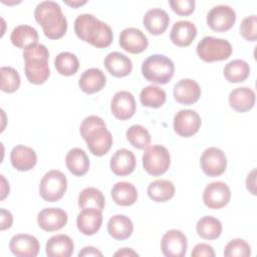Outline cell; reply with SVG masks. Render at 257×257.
<instances>
[{"label":"cell","instance_id":"ab89813d","mask_svg":"<svg viewBox=\"0 0 257 257\" xmlns=\"http://www.w3.org/2000/svg\"><path fill=\"white\" fill-rule=\"evenodd\" d=\"M250 255V245L245 240L240 238L229 241L224 249V256L226 257H248Z\"/></svg>","mask_w":257,"mask_h":257},{"label":"cell","instance_id":"8fae6325","mask_svg":"<svg viewBox=\"0 0 257 257\" xmlns=\"http://www.w3.org/2000/svg\"><path fill=\"white\" fill-rule=\"evenodd\" d=\"M201 124V116L193 109H182L174 117V130L177 135L183 138H189L197 134Z\"/></svg>","mask_w":257,"mask_h":257},{"label":"cell","instance_id":"7c38bea8","mask_svg":"<svg viewBox=\"0 0 257 257\" xmlns=\"http://www.w3.org/2000/svg\"><path fill=\"white\" fill-rule=\"evenodd\" d=\"M188 248L186 235L177 229L167 231L161 240V250L167 257H183Z\"/></svg>","mask_w":257,"mask_h":257},{"label":"cell","instance_id":"d6a6232c","mask_svg":"<svg viewBox=\"0 0 257 257\" xmlns=\"http://www.w3.org/2000/svg\"><path fill=\"white\" fill-rule=\"evenodd\" d=\"M198 235L206 240H215L222 233V224L219 219L213 216H204L196 224Z\"/></svg>","mask_w":257,"mask_h":257},{"label":"cell","instance_id":"277c9868","mask_svg":"<svg viewBox=\"0 0 257 257\" xmlns=\"http://www.w3.org/2000/svg\"><path fill=\"white\" fill-rule=\"evenodd\" d=\"M24 58V72L27 80L33 84L44 83L49 75L50 70L48 66L49 51L45 45L36 43L23 51Z\"/></svg>","mask_w":257,"mask_h":257},{"label":"cell","instance_id":"bcb514c9","mask_svg":"<svg viewBox=\"0 0 257 257\" xmlns=\"http://www.w3.org/2000/svg\"><path fill=\"white\" fill-rule=\"evenodd\" d=\"M255 173H256V170L253 169V170L251 171V173L248 174L247 179H246L247 189H248L253 195H256V191H255Z\"/></svg>","mask_w":257,"mask_h":257},{"label":"cell","instance_id":"44dd1931","mask_svg":"<svg viewBox=\"0 0 257 257\" xmlns=\"http://www.w3.org/2000/svg\"><path fill=\"white\" fill-rule=\"evenodd\" d=\"M10 161L15 170L26 172L35 167L37 156L32 148L19 145L12 149L10 153Z\"/></svg>","mask_w":257,"mask_h":257},{"label":"cell","instance_id":"1f68e13d","mask_svg":"<svg viewBox=\"0 0 257 257\" xmlns=\"http://www.w3.org/2000/svg\"><path fill=\"white\" fill-rule=\"evenodd\" d=\"M148 195L155 202H167L174 197L175 186L169 180H156L149 185Z\"/></svg>","mask_w":257,"mask_h":257},{"label":"cell","instance_id":"d590c367","mask_svg":"<svg viewBox=\"0 0 257 257\" xmlns=\"http://www.w3.org/2000/svg\"><path fill=\"white\" fill-rule=\"evenodd\" d=\"M166 92L157 85H148L141 90L140 101L144 106L158 108L166 102Z\"/></svg>","mask_w":257,"mask_h":257},{"label":"cell","instance_id":"30bf717a","mask_svg":"<svg viewBox=\"0 0 257 257\" xmlns=\"http://www.w3.org/2000/svg\"><path fill=\"white\" fill-rule=\"evenodd\" d=\"M235 21L236 13L234 9L228 5L214 6L207 14V24L216 32L229 30L234 25Z\"/></svg>","mask_w":257,"mask_h":257},{"label":"cell","instance_id":"f1b7e54d","mask_svg":"<svg viewBox=\"0 0 257 257\" xmlns=\"http://www.w3.org/2000/svg\"><path fill=\"white\" fill-rule=\"evenodd\" d=\"M65 164L68 171L77 177L85 175L89 169V159L86 153L79 148H73L66 154Z\"/></svg>","mask_w":257,"mask_h":257},{"label":"cell","instance_id":"9c48e42d","mask_svg":"<svg viewBox=\"0 0 257 257\" xmlns=\"http://www.w3.org/2000/svg\"><path fill=\"white\" fill-rule=\"evenodd\" d=\"M201 169L206 176H221L227 168V159L222 150L216 147L206 149L200 159Z\"/></svg>","mask_w":257,"mask_h":257},{"label":"cell","instance_id":"f6af8a7d","mask_svg":"<svg viewBox=\"0 0 257 257\" xmlns=\"http://www.w3.org/2000/svg\"><path fill=\"white\" fill-rule=\"evenodd\" d=\"M78 256L79 257H83V256H99V257H101L102 253L92 246H86V247H83L79 251Z\"/></svg>","mask_w":257,"mask_h":257},{"label":"cell","instance_id":"f35d334b","mask_svg":"<svg viewBox=\"0 0 257 257\" xmlns=\"http://www.w3.org/2000/svg\"><path fill=\"white\" fill-rule=\"evenodd\" d=\"M1 74V90L7 93L16 91L20 86V75L18 71L11 66H2Z\"/></svg>","mask_w":257,"mask_h":257},{"label":"cell","instance_id":"603a6c76","mask_svg":"<svg viewBox=\"0 0 257 257\" xmlns=\"http://www.w3.org/2000/svg\"><path fill=\"white\" fill-rule=\"evenodd\" d=\"M143 23L151 34L160 35L167 30L170 23V17L164 9L153 8L145 13Z\"/></svg>","mask_w":257,"mask_h":257},{"label":"cell","instance_id":"c3c4849f","mask_svg":"<svg viewBox=\"0 0 257 257\" xmlns=\"http://www.w3.org/2000/svg\"><path fill=\"white\" fill-rule=\"evenodd\" d=\"M1 180H2V190H1L2 195H1V200H3V199L7 196V194H9V184L7 183V181L5 180V178H4L3 175H1Z\"/></svg>","mask_w":257,"mask_h":257},{"label":"cell","instance_id":"7bdbcfd3","mask_svg":"<svg viewBox=\"0 0 257 257\" xmlns=\"http://www.w3.org/2000/svg\"><path fill=\"white\" fill-rule=\"evenodd\" d=\"M192 257H214L215 251L212 246L206 243L197 244L191 252Z\"/></svg>","mask_w":257,"mask_h":257},{"label":"cell","instance_id":"4316f807","mask_svg":"<svg viewBox=\"0 0 257 257\" xmlns=\"http://www.w3.org/2000/svg\"><path fill=\"white\" fill-rule=\"evenodd\" d=\"M229 104L237 112L250 110L255 104L254 90L246 86L234 88L229 94Z\"/></svg>","mask_w":257,"mask_h":257},{"label":"cell","instance_id":"5bb4252c","mask_svg":"<svg viewBox=\"0 0 257 257\" xmlns=\"http://www.w3.org/2000/svg\"><path fill=\"white\" fill-rule=\"evenodd\" d=\"M119 45L123 50L133 54H138L147 49L149 40L141 29L128 27L120 32Z\"/></svg>","mask_w":257,"mask_h":257},{"label":"cell","instance_id":"3957f363","mask_svg":"<svg viewBox=\"0 0 257 257\" xmlns=\"http://www.w3.org/2000/svg\"><path fill=\"white\" fill-rule=\"evenodd\" d=\"M34 17L47 38L56 40L66 33L67 20L58 3L54 1L38 3L34 10Z\"/></svg>","mask_w":257,"mask_h":257},{"label":"cell","instance_id":"7a4b0ae2","mask_svg":"<svg viewBox=\"0 0 257 257\" xmlns=\"http://www.w3.org/2000/svg\"><path fill=\"white\" fill-rule=\"evenodd\" d=\"M79 132L92 155L101 157L110 150L112 136L101 117L97 115L86 116L79 126Z\"/></svg>","mask_w":257,"mask_h":257},{"label":"cell","instance_id":"8d00e7d4","mask_svg":"<svg viewBox=\"0 0 257 257\" xmlns=\"http://www.w3.org/2000/svg\"><path fill=\"white\" fill-rule=\"evenodd\" d=\"M54 66L57 72L64 76H70L76 73L79 67V61L75 54L67 51L60 52L54 59Z\"/></svg>","mask_w":257,"mask_h":257},{"label":"cell","instance_id":"ba28073f","mask_svg":"<svg viewBox=\"0 0 257 257\" xmlns=\"http://www.w3.org/2000/svg\"><path fill=\"white\" fill-rule=\"evenodd\" d=\"M142 161L145 171L149 175L157 177L168 171L171 164V157L167 148L161 145H154L146 148Z\"/></svg>","mask_w":257,"mask_h":257},{"label":"cell","instance_id":"2e32d148","mask_svg":"<svg viewBox=\"0 0 257 257\" xmlns=\"http://www.w3.org/2000/svg\"><path fill=\"white\" fill-rule=\"evenodd\" d=\"M110 110L117 119L131 118L136 112V99L133 93L126 90L117 91L111 99Z\"/></svg>","mask_w":257,"mask_h":257},{"label":"cell","instance_id":"83f0119b","mask_svg":"<svg viewBox=\"0 0 257 257\" xmlns=\"http://www.w3.org/2000/svg\"><path fill=\"white\" fill-rule=\"evenodd\" d=\"M134 231L132 220L125 215H114L107 222V232L115 240H125Z\"/></svg>","mask_w":257,"mask_h":257},{"label":"cell","instance_id":"f546056e","mask_svg":"<svg viewBox=\"0 0 257 257\" xmlns=\"http://www.w3.org/2000/svg\"><path fill=\"white\" fill-rule=\"evenodd\" d=\"M38 38L37 30L29 25L16 26L10 35L12 44L21 49H26L29 46L38 43Z\"/></svg>","mask_w":257,"mask_h":257},{"label":"cell","instance_id":"ffe728a7","mask_svg":"<svg viewBox=\"0 0 257 257\" xmlns=\"http://www.w3.org/2000/svg\"><path fill=\"white\" fill-rule=\"evenodd\" d=\"M197 36V27L196 25L188 20H180L174 23L170 39L171 41L180 47L189 46Z\"/></svg>","mask_w":257,"mask_h":257},{"label":"cell","instance_id":"60d3db41","mask_svg":"<svg viewBox=\"0 0 257 257\" xmlns=\"http://www.w3.org/2000/svg\"><path fill=\"white\" fill-rule=\"evenodd\" d=\"M240 33L242 37L248 41H256L257 39V17L250 15L245 17L240 24Z\"/></svg>","mask_w":257,"mask_h":257},{"label":"cell","instance_id":"d4e9b609","mask_svg":"<svg viewBox=\"0 0 257 257\" xmlns=\"http://www.w3.org/2000/svg\"><path fill=\"white\" fill-rule=\"evenodd\" d=\"M105 83L106 77L99 68H88L84 70L78 80L79 88L87 94L101 90Z\"/></svg>","mask_w":257,"mask_h":257},{"label":"cell","instance_id":"4fadbf2b","mask_svg":"<svg viewBox=\"0 0 257 257\" xmlns=\"http://www.w3.org/2000/svg\"><path fill=\"white\" fill-rule=\"evenodd\" d=\"M231 199V191L224 182H213L206 186L203 192V202L209 209H221Z\"/></svg>","mask_w":257,"mask_h":257},{"label":"cell","instance_id":"e0dca14e","mask_svg":"<svg viewBox=\"0 0 257 257\" xmlns=\"http://www.w3.org/2000/svg\"><path fill=\"white\" fill-rule=\"evenodd\" d=\"M9 248L12 254L17 257H35L40 246L36 237L28 234H17L11 238Z\"/></svg>","mask_w":257,"mask_h":257},{"label":"cell","instance_id":"e575fe53","mask_svg":"<svg viewBox=\"0 0 257 257\" xmlns=\"http://www.w3.org/2000/svg\"><path fill=\"white\" fill-rule=\"evenodd\" d=\"M105 204L102 192L96 188L88 187L83 189L78 195V206L83 208H96L100 211L103 210Z\"/></svg>","mask_w":257,"mask_h":257},{"label":"cell","instance_id":"9a60e30c","mask_svg":"<svg viewBox=\"0 0 257 257\" xmlns=\"http://www.w3.org/2000/svg\"><path fill=\"white\" fill-rule=\"evenodd\" d=\"M68 220L67 213L60 208H45L37 215L38 226L46 232L62 229Z\"/></svg>","mask_w":257,"mask_h":257},{"label":"cell","instance_id":"484cf974","mask_svg":"<svg viewBox=\"0 0 257 257\" xmlns=\"http://www.w3.org/2000/svg\"><path fill=\"white\" fill-rule=\"evenodd\" d=\"M74 249L72 239L64 234L50 237L46 242L45 252L48 257H69Z\"/></svg>","mask_w":257,"mask_h":257},{"label":"cell","instance_id":"8992f818","mask_svg":"<svg viewBox=\"0 0 257 257\" xmlns=\"http://www.w3.org/2000/svg\"><path fill=\"white\" fill-rule=\"evenodd\" d=\"M198 56L205 62L225 60L232 54V46L226 39L205 36L196 48Z\"/></svg>","mask_w":257,"mask_h":257},{"label":"cell","instance_id":"7402d4cb","mask_svg":"<svg viewBox=\"0 0 257 257\" xmlns=\"http://www.w3.org/2000/svg\"><path fill=\"white\" fill-rule=\"evenodd\" d=\"M136 157L134 153L127 149L117 150L110 158V169L116 176H127L132 174L136 168Z\"/></svg>","mask_w":257,"mask_h":257},{"label":"cell","instance_id":"ee69618b","mask_svg":"<svg viewBox=\"0 0 257 257\" xmlns=\"http://www.w3.org/2000/svg\"><path fill=\"white\" fill-rule=\"evenodd\" d=\"M12 223H13L12 214L9 211L2 208L1 209V227H0V229L3 231V230L10 228Z\"/></svg>","mask_w":257,"mask_h":257},{"label":"cell","instance_id":"7dc6e473","mask_svg":"<svg viewBox=\"0 0 257 257\" xmlns=\"http://www.w3.org/2000/svg\"><path fill=\"white\" fill-rule=\"evenodd\" d=\"M113 255L114 256H138L139 254L131 248H122V249L116 251Z\"/></svg>","mask_w":257,"mask_h":257},{"label":"cell","instance_id":"74e56055","mask_svg":"<svg viewBox=\"0 0 257 257\" xmlns=\"http://www.w3.org/2000/svg\"><path fill=\"white\" fill-rule=\"evenodd\" d=\"M128 143L138 150H144L151 144V135L149 131L141 124L131 125L125 133Z\"/></svg>","mask_w":257,"mask_h":257},{"label":"cell","instance_id":"836d02e7","mask_svg":"<svg viewBox=\"0 0 257 257\" xmlns=\"http://www.w3.org/2000/svg\"><path fill=\"white\" fill-rule=\"evenodd\" d=\"M223 73L225 78L232 83L242 82L247 79L250 74L249 64L242 59H234L228 62L224 69Z\"/></svg>","mask_w":257,"mask_h":257},{"label":"cell","instance_id":"52a82bcc","mask_svg":"<svg viewBox=\"0 0 257 257\" xmlns=\"http://www.w3.org/2000/svg\"><path fill=\"white\" fill-rule=\"evenodd\" d=\"M67 189V179L58 170L47 172L39 184V194L46 202H56L60 200Z\"/></svg>","mask_w":257,"mask_h":257},{"label":"cell","instance_id":"ac0fdd59","mask_svg":"<svg viewBox=\"0 0 257 257\" xmlns=\"http://www.w3.org/2000/svg\"><path fill=\"white\" fill-rule=\"evenodd\" d=\"M175 99L185 105H191L197 102L201 96V87L199 83L191 78H183L174 85Z\"/></svg>","mask_w":257,"mask_h":257},{"label":"cell","instance_id":"4dcf8cb0","mask_svg":"<svg viewBox=\"0 0 257 257\" xmlns=\"http://www.w3.org/2000/svg\"><path fill=\"white\" fill-rule=\"evenodd\" d=\"M110 195L115 204L119 206H131L138 199L136 187L128 182H117L113 185Z\"/></svg>","mask_w":257,"mask_h":257},{"label":"cell","instance_id":"681fc988","mask_svg":"<svg viewBox=\"0 0 257 257\" xmlns=\"http://www.w3.org/2000/svg\"><path fill=\"white\" fill-rule=\"evenodd\" d=\"M64 3L69 5V6H71V7H73V8H77L78 6H81V5L85 4L86 1H65Z\"/></svg>","mask_w":257,"mask_h":257},{"label":"cell","instance_id":"cb8c5ba5","mask_svg":"<svg viewBox=\"0 0 257 257\" xmlns=\"http://www.w3.org/2000/svg\"><path fill=\"white\" fill-rule=\"evenodd\" d=\"M104 66L106 70L114 77H124L132 72V60L118 51L108 53L104 58Z\"/></svg>","mask_w":257,"mask_h":257},{"label":"cell","instance_id":"5b68a950","mask_svg":"<svg viewBox=\"0 0 257 257\" xmlns=\"http://www.w3.org/2000/svg\"><path fill=\"white\" fill-rule=\"evenodd\" d=\"M175 72L172 59L163 54L150 55L142 64L143 76L151 82L158 84L168 83Z\"/></svg>","mask_w":257,"mask_h":257},{"label":"cell","instance_id":"b9f144b4","mask_svg":"<svg viewBox=\"0 0 257 257\" xmlns=\"http://www.w3.org/2000/svg\"><path fill=\"white\" fill-rule=\"evenodd\" d=\"M169 4L175 13L182 16L190 15L195 9L194 0H171Z\"/></svg>","mask_w":257,"mask_h":257},{"label":"cell","instance_id":"d6986e66","mask_svg":"<svg viewBox=\"0 0 257 257\" xmlns=\"http://www.w3.org/2000/svg\"><path fill=\"white\" fill-rule=\"evenodd\" d=\"M102 214L96 208H83L76 217L77 229L86 236L94 235L101 227Z\"/></svg>","mask_w":257,"mask_h":257},{"label":"cell","instance_id":"6da1fadb","mask_svg":"<svg viewBox=\"0 0 257 257\" xmlns=\"http://www.w3.org/2000/svg\"><path fill=\"white\" fill-rule=\"evenodd\" d=\"M74 32L79 39L90 43L96 48L108 47L113 40L111 28L105 22L88 13H83L76 17L74 20Z\"/></svg>","mask_w":257,"mask_h":257}]
</instances>
